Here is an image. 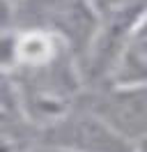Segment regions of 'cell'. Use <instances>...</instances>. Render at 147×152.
<instances>
[{"mask_svg": "<svg viewBox=\"0 0 147 152\" xmlns=\"http://www.w3.org/2000/svg\"><path fill=\"white\" fill-rule=\"evenodd\" d=\"M14 28L57 37L83 62L99 30V12L90 0H12Z\"/></svg>", "mask_w": 147, "mask_h": 152, "instance_id": "6da1fadb", "label": "cell"}, {"mask_svg": "<svg viewBox=\"0 0 147 152\" xmlns=\"http://www.w3.org/2000/svg\"><path fill=\"white\" fill-rule=\"evenodd\" d=\"M78 102L106 120L136 148L147 141V90L119 86L85 88Z\"/></svg>", "mask_w": 147, "mask_h": 152, "instance_id": "3957f363", "label": "cell"}, {"mask_svg": "<svg viewBox=\"0 0 147 152\" xmlns=\"http://www.w3.org/2000/svg\"><path fill=\"white\" fill-rule=\"evenodd\" d=\"M37 141L53 145L67 152H136L138 148L124 136H119L106 120L83 106L76 104L57 118L53 124L37 134Z\"/></svg>", "mask_w": 147, "mask_h": 152, "instance_id": "7a4b0ae2", "label": "cell"}, {"mask_svg": "<svg viewBox=\"0 0 147 152\" xmlns=\"http://www.w3.org/2000/svg\"><path fill=\"white\" fill-rule=\"evenodd\" d=\"M0 86H2V78H0Z\"/></svg>", "mask_w": 147, "mask_h": 152, "instance_id": "8992f818", "label": "cell"}, {"mask_svg": "<svg viewBox=\"0 0 147 152\" xmlns=\"http://www.w3.org/2000/svg\"><path fill=\"white\" fill-rule=\"evenodd\" d=\"M106 86L147 90V14H143V19L129 32Z\"/></svg>", "mask_w": 147, "mask_h": 152, "instance_id": "277c9868", "label": "cell"}, {"mask_svg": "<svg viewBox=\"0 0 147 152\" xmlns=\"http://www.w3.org/2000/svg\"><path fill=\"white\" fill-rule=\"evenodd\" d=\"M136 152H147V141L145 143H140V145H138V150Z\"/></svg>", "mask_w": 147, "mask_h": 152, "instance_id": "5b68a950", "label": "cell"}]
</instances>
